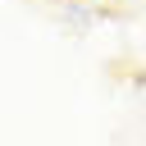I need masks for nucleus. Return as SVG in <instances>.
I'll return each instance as SVG.
<instances>
[{
	"instance_id": "nucleus-1",
	"label": "nucleus",
	"mask_w": 146,
	"mask_h": 146,
	"mask_svg": "<svg viewBox=\"0 0 146 146\" xmlns=\"http://www.w3.org/2000/svg\"><path fill=\"white\" fill-rule=\"evenodd\" d=\"M87 5H105V0H87Z\"/></svg>"
}]
</instances>
